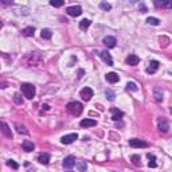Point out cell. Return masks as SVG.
I'll return each mask as SVG.
<instances>
[{
	"instance_id": "obj_1",
	"label": "cell",
	"mask_w": 172,
	"mask_h": 172,
	"mask_svg": "<svg viewBox=\"0 0 172 172\" xmlns=\"http://www.w3.org/2000/svg\"><path fill=\"white\" fill-rule=\"evenodd\" d=\"M20 89H22V93H23V96L26 97V98L32 99V97L35 96V86L31 85V83H22Z\"/></svg>"
},
{
	"instance_id": "obj_2",
	"label": "cell",
	"mask_w": 172,
	"mask_h": 172,
	"mask_svg": "<svg viewBox=\"0 0 172 172\" xmlns=\"http://www.w3.org/2000/svg\"><path fill=\"white\" fill-rule=\"evenodd\" d=\"M66 108H67V110L70 112L71 114H74V116H79L81 113H82V110H83L82 104H81V102H77V101L69 102Z\"/></svg>"
},
{
	"instance_id": "obj_3",
	"label": "cell",
	"mask_w": 172,
	"mask_h": 172,
	"mask_svg": "<svg viewBox=\"0 0 172 172\" xmlns=\"http://www.w3.org/2000/svg\"><path fill=\"white\" fill-rule=\"evenodd\" d=\"M153 4L159 10H171L172 0H153Z\"/></svg>"
},
{
	"instance_id": "obj_4",
	"label": "cell",
	"mask_w": 172,
	"mask_h": 172,
	"mask_svg": "<svg viewBox=\"0 0 172 172\" xmlns=\"http://www.w3.org/2000/svg\"><path fill=\"white\" fill-rule=\"evenodd\" d=\"M129 145L133 147V148H145V147H148V144L145 141H143V140H139V139H130Z\"/></svg>"
},
{
	"instance_id": "obj_5",
	"label": "cell",
	"mask_w": 172,
	"mask_h": 172,
	"mask_svg": "<svg viewBox=\"0 0 172 172\" xmlns=\"http://www.w3.org/2000/svg\"><path fill=\"white\" fill-rule=\"evenodd\" d=\"M66 12L70 16H79V15L82 14V8H81L79 5H73V7H69Z\"/></svg>"
},
{
	"instance_id": "obj_6",
	"label": "cell",
	"mask_w": 172,
	"mask_h": 172,
	"mask_svg": "<svg viewBox=\"0 0 172 172\" xmlns=\"http://www.w3.org/2000/svg\"><path fill=\"white\" fill-rule=\"evenodd\" d=\"M74 165H76V157H74V156H67V157H65L63 168H66V170H71Z\"/></svg>"
},
{
	"instance_id": "obj_7",
	"label": "cell",
	"mask_w": 172,
	"mask_h": 172,
	"mask_svg": "<svg viewBox=\"0 0 172 172\" xmlns=\"http://www.w3.org/2000/svg\"><path fill=\"white\" fill-rule=\"evenodd\" d=\"M81 97H82V99H85V101H89L93 97V90L90 89V87H83V89L81 90Z\"/></svg>"
},
{
	"instance_id": "obj_8",
	"label": "cell",
	"mask_w": 172,
	"mask_h": 172,
	"mask_svg": "<svg viewBox=\"0 0 172 172\" xmlns=\"http://www.w3.org/2000/svg\"><path fill=\"white\" fill-rule=\"evenodd\" d=\"M99 57L102 58V61H104L105 63H108V66H113V59H112L110 54H109L108 51H101L99 52Z\"/></svg>"
},
{
	"instance_id": "obj_9",
	"label": "cell",
	"mask_w": 172,
	"mask_h": 172,
	"mask_svg": "<svg viewBox=\"0 0 172 172\" xmlns=\"http://www.w3.org/2000/svg\"><path fill=\"white\" fill-rule=\"evenodd\" d=\"M159 129H160L163 133H167L168 129H170V125H168L167 120H165L164 117H160V118H159Z\"/></svg>"
},
{
	"instance_id": "obj_10",
	"label": "cell",
	"mask_w": 172,
	"mask_h": 172,
	"mask_svg": "<svg viewBox=\"0 0 172 172\" xmlns=\"http://www.w3.org/2000/svg\"><path fill=\"white\" fill-rule=\"evenodd\" d=\"M78 139V134L77 133H71V134H66V136L62 137V144H71L74 140Z\"/></svg>"
},
{
	"instance_id": "obj_11",
	"label": "cell",
	"mask_w": 172,
	"mask_h": 172,
	"mask_svg": "<svg viewBox=\"0 0 172 172\" xmlns=\"http://www.w3.org/2000/svg\"><path fill=\"white\" fill-rule=\"evenodd\" d=\"M116 43H117V40H116L114 36H106V38H104V45L108 49L116 47Z\"/></svg>"
},
{
	"instance_id": "obj_12",
	"label": "cell",
	"mask_w": 172,
	"mask_h": 172,
	"mask_svg": "<svg viewBox=\"0 0 172 172\" xmlns=\"http://www.w3.org/2000/svg\"><path fill=\"white\" fill-rule=\"evenodd\" d=\"M159 66H160V63H159L157 61H151V63H149V66L147 67L145 71L148 74H153V73H156V71H157Z\"/></svg>"
},
{
	"instance_id": "obj_13",
	"label": "cell",
	"mask_w": 172,
	"mask_h": 172,
	"mask_svg": "<svg viewBox=\"0 0 172 172\" xmlns=\"http://www.w3.org/2000/svg\"><path fill=\"white\" fill-rule=\"evenodd\" d=\"M139 62H140V58L134 54H130L129 57L126 58V63L130 65V66H136V65H139Z\"/></svg>"
},
{
	"instance_id": "obj_14",
	"label": "cell",
	"mask_w": 172,
	"mask_h": 172,
	"mask_svg": "<svg viewBox=\"0 0 172 172\" xmlns=\"http://www.w3.org/2000/svg\"><path fill=\"white\" fill-rule=\"evenodd\" d=\"M110 112L113 113V116H112V120H114V121H118V120H120V118L124 116L123 112L118 110L117 108H112V109H110Z\"/></svg>"
},
{
	"instance_id": "obj_15",
	"label": "cell",
	"mask_w": 172,
	"mask_h": 172,
	"mask_svg": "<svg viewBox=\"0 0 172 172\" xmlns=\"http://www.w3.org/2000/svg\"><path fill=\"white\" fill-rule=\"evenodd\" d=\"M81 126L82 128H89V126H96L97 125V121L96 120H90V118H86V120H82L81 121Z\"/></svg>"
},
{
	"instance_id": "obj_16",
	"label": "cell",
	"mask_w": 172,
	"mask_h": 172,
	"mask_svg": "<svg viewBox=\"0 0 172 172\" xmlns=\"http://www.w3.org/2000/svg\"><path fill=\"white\" fill-rule=\"evenodd\" d=\"M38 161L40 163V164H49L50 161V155L49 153H40V155L38 156Z\"/></svg>"
},
{
	"instance_id": "obj_17",
	"label": "cell",
	"mask_w": 172,
	"mask_h": 172,
	"mask_svg": "<svg viewBox=\"0 0 172 172\" xmlns=\"http://www.w3.org/2000/svg\"><path fill=\"white\" fill-rule=\"evenodd\" d=\"M22 147H23V151H26V152H31V151H34V144L29 141V140H24L23 144H22Z\"/></svg>"
},
{
	"instance_id": "obj_18",
	"label": "cell",
	"mask_w": 172,
	"mask_h": 172,
	"mask_svg": "<svg viewBox=\"0 0 172 172\" xmlns=\"http://www.w3.org/2000/svg\"><path fill=\"white\" fill-rule=\"evenodd\" d=\"M106 79H108V82H110V83H116V82H118L120 77H118L116 73H108L106 74Z\"/></svg>"
},
{
	"instance_id": "obj_19",
	"label": "cell",
	"mask_w": 172,
	"mask_h": 172,
	"mask_svg": "<svg viewBox=\"0 0 172 172\" xmlns=\"http://www.w3.org/2000/svg\"><path fill=\"white\" fill-rule=\"evenodd\" d=\"M34 32H35V29H34V27H26L24 30H22V35L23 36H32Z\"/></svg>"
},
{
	"instance_id": "obj_20",
	"label": "cell",
	"mask_w": 172,
	"mask_h": 172,
	"mask_svg": "<svg viewBox=\"0 0 172 172\" xmlns=\"http://www.w3.org/2000/svg\"><path fill=\"white\" fill-rule=\"evenodd\" d=\"M90 23H92V22H90L89 19H83V20H81V22H79V29L82 30V31H86V30L90 27Z\"/></svg>"
},
{
	"instance_id": "obj_21",
	"label": "cell",
	"mask_w": 172,
	"mask_h": 172,
	"mask_svg": "<svg viewBox=\"0 0 172 172\" xmlns=\"http://www.w3.org/2000/svg\"><path fill=\"white\" fill-rule=\"evenodd\" d=\"M40 35H42V38L43 39H50L52 36V32H51V30H49V29H45V30H42V32H40Z\"/></svg>"
},
{
	"instance_id": "obj_22",
	"label": "cell",
	"mask_w": 172,
	"mask_h": 172,
	"mask_svg": "<svg viewBox=\"0 0 172 172\" xmlns=\"http://www.w3.org/2000/svg\"><path fill=\"white\" fill-rule=\"evenodd\" d=\"M147 157H148V160H149V163H148V165L151 168H155L156 167V157L153 155H151V153H148L147 155Z\"/></svg>"
},
{
	"instance_id": "obj_23",
	"label": "cell",
	"mask_w": 172,
	"mask_h": 172,
	"mask_svg": "<svg viewBox=\"0 0 172 172\" xmlns=\"http://www.w3.org/2000/svg\"><path fill=\"white\" fill-rule=\"evenodd\" d=\"M3 132H4V134L8 137V139H12V133H11V130H10V128H8V125L5 124V123H3Z\"/></svg>"
},
{
	"instance_id": "obj_24",
	"label": "cell",
	"mask_w": 172,
	"mask_h": 172,
	"mask_svg": "<svg viewBox=\"0 0 172 172\" xmlns=\"http://www.w3.org/2000/svg\"><path fill=\"white\" fill-rule=\"evenodd\" d=\"M50 4L52 7H62L65 4V0H50Z\"/></svg>"
},
{
	"instance_id": "obj_25",
	"label": "cell",
	"mask_w": 172,
	"mask_h": 172,
	"mask_svg": "<svg viewBox=\"0 0 172 172\" xmlns=\"http://www.w3.org/2000/svg\"><path fill=\"white\" fill-rule=\"evenodd\" d=\"M99 8L104 11H109V10H112V5L106 2H102V3H99Z\"/></svg>"
},
{
	"instance_id": "obj_26",
	"label": "cell",
	"mask_w": 172,
	"mask_h": 172,
	"mask_svg": "<svg viewBox=\"0 0 172 172\" xmlns=\"http://www.w3.org/2000/svg\"><path fill=\"white\" fill-rule=\"evenodd\" d=\"M147 22H148L149 24H152V26H159V24H160V20H159L157 18H148Z\"/></svg>"
},
{
	"instance_id": "obj_27",
	"label": "cell",
	"mask_w": 172,
	"mask_h": 172,
	"mask_svg": "<svg viewBox=\"0 0 172 172\" xmlns=\"http://www.w3.org/2000/svg\"><path fill=\"white\" fill-rule=\"evenodd\" d=\"M15 126H16V129H18V132H19V133H23V134H27V133H29V130H27L26 128L23 126V125L16 124V125H15Z\"/></svg>"
},
{
	"instance_id": "obj_28",
	"label": "cell",
	"mask_w": 172,
	"mask_h": 172,
	"mask_svg": "<svg viewBox=\"0 0 172 172\" xmlns=\"http://www.w3.org/2000/svg\"><path fill=\"white\" fill-rule=\"evenodd\" d=\"M14 101L16 102L18 105H23V98H22V96L19 94V93H16V94L14 96Z\"/></svg>"
},
{
	"instance_id": "obj_29",
	"label": "cell",
	"mask_w": 172,
	"mask_h": 172,
	"mask_svg": "<svg viewBox=\"0 0 172 172\" xmlns=\"http://www.w3.org/2000/svg\"><path fill=\"white\" fill-rule=\"evenodd\" d=\"M153 97H155V99L156 101H163V94L160 92H159V90H155V92H153Z\"/></svg>"
},
{
	"instance_id": "obj_30",
	"label": "cell",
	"mask_w": 172,
	"mask_h": 172,
	"mask_svg": "<svg viewBox=\"0 0 172 172\" xmlns=\"http://www.w3.org/2000/svg\"><path fill=\"white\" fill-rule=\"evenodd\" d=\"M132 161H133L134 165H140V164H141V161H140V156H137V155L132 156Z\"/></svg>"
},
{
	"instance_id": "obj_31",
	"label": "cell",
	"mask_w": 172,
	"mask_h": 172,
	"mask_svg": "<svg viewBox=\"0 0 172 172\" xmlns=\"http://www.w3.org/2000/svg\"><path fill=\"white\" fill-rule=\"evenodd\" d=\"M7 165H8V167H11V168H14V170H18V168H19V165H18L14 160H8L7 161Z\"/></svg>"
},
{
	"instance_id": "obj_32",
	"label": "cell",
	"mask_w": 172,
	"mask_h": 172,
	"mask_svg": "<svg viewBox=\"0 0 172 172\" xmlns=\"http://www.w3.org/2000/svg\"><path fill=\"white\" fill-rule=\"evenodd\" d=\"M126 89L136 92V90H137V85H136V83H133V82H130V83H128V85H126Z\"/></svg>"
},
{
	"instance_id": "obj_33",
	"label": "cell",
	"mask_w": 172,
	"mask_h": 172,
	"mask_svg": "<svg viewBox=\"0 0 172 172\" xmlns=\"http://www.w3.org/2000/svg\"><path fill=\"white\" fill-rule=\"evenodd\" d=\"M77 165H78V170H79V171H86V168H87V165L85 164V163H82V161H79Z\"/></svg>"
},
{
	"instance_id": "obj_34",
	"label": "cell",
	"mask_w": 172,
	"mask_h": 172,
	"mask_svg": "<svg viewBox=\"0 0 172 172\" xmlns=\"http://www.w3.org/2000/svg\"><path fill=\"white\" fill-rule=\"evenodd\" d=\"M106 97H108L110 101H113L114 99V93L112 92V90H106Z\"/></svg>"
},
{
	"instance_id": "obj_35",
	"label": "cell",
	"mask_w": 172,
	"mask_h": 172,
	"mask_svg": "<svg viewBox=\"0 0 172 172\" xmlns=\"http://www.w3.org/2000/svg\"><path fill=\"white\" fill-rule=\"evenodd\" d=\"M12 2H14V0H2L3 4H11Z\"/></svg>"
},
{
	"instance_id": "obj_36",
	"label": "cell",
	"mask_w": 172,
	"mask_h": 172,
	"mask_svg": "<svg viewBox=\"0 0 172 172\" xmlns=\"http://www.w3.org/2000/svg\"><path fill=\"white\" fill-rule=\"evenodd\" d=\"M78 74H79V76H78V78H82V74H83V70H79V71H78Z\"/></svg>"
},
{
	"instance_id": "obj_37",
	"label": "cell",
	"mask_w": 172,
	"mask_h": 172,
	"mask_svg": "<svg viewBox=\"0 0 172 172\" xmlns=\"http://www.w3.org/2000/svg\"><path fill=\"white\" fill-rule=\"evenodd\" d=\"M140 7H141V10H143L141 12H147V8H145V5H143V4H141V5H140Z\"/></svg>"
},
{
	"instance_id": "obj_38",
	"label": "cell",
	"mask_w": 172,
	"mask_h": 172,
	"mask_svg": "<svg viewBox=\"0 0 172 172\" xmlns=\"http://www.w3.org/2000/svg\"><path fill=\"white\" fill-rule=\"evenodd\" d=\"M137 2V0H130V3H136Z\"/></svg>"
},
{
	"instance_id": "obj_39",
	"label": "cell",
	"mask_w": 172,
	"mask_h": 172,
	"mask_svg": "<svg viewBox=\"0 0 172 172\" xmlns=\"http://www.w3.org/2000/svg\"><path fill=\"white\" fill-rule=\"evenodd\" d=\"M171 113H172V108H171Z\"/></svg>"
}]
</instances>
